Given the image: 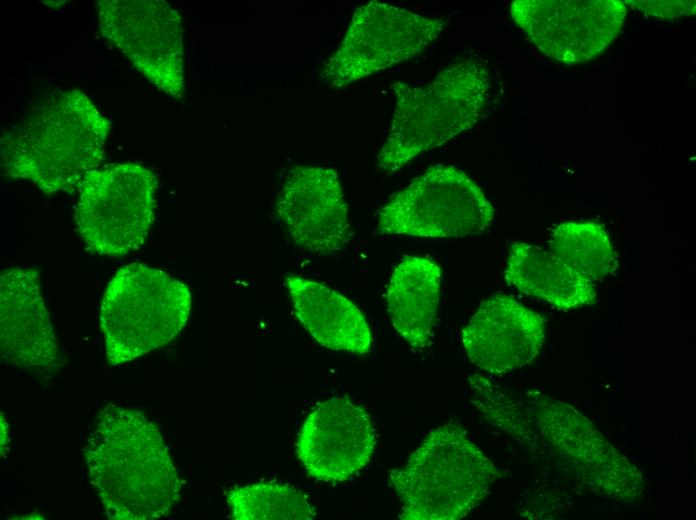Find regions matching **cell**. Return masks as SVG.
Segmentation results:
<instances>
[{
  "instance_id": "6da1fadb",
  "label": "cell",
  "mask_w": 696,
  "mask_h": 520,
  "mask_svg": "<svg viewBox=\"0 0 696 520\" xmlns=\"http://www.w3.org/2000/svg\"><path fill=\"white\" fill-rule=\"evenodd\" d=\"M90 482L111 520L167 516L181 481L157 426L142 412L106 405L84 446Z\"/></svg>"
},
{
  "instance_id": "7a4b0ae2",
  "label": "cell",
  "mask_w": 696,
  "mask_h": 520,
  "mask_svg": "<svg viewBox=\"0 0 696 520\" xmlns=\"http://www.w3.org/2000/svg\"><path fill=\"white\" fill-rule=\"evenodd\" d=\"M471 392L488 422L511 436L542 440L596 493L624 501L641 495L642 473L570 405L532 391L512 394L483 376Z\"/></svg>"
},
{
  "instance_id": "3957f363",
  "label": "cell",
  "mask_w": 696,
  "mask_h": 520,
  "mask_svg": "<svg viewBox=\"0 0 696 520\" xmlns=\"http://www.w3.org/2000/svg\"><path fill=\"white\" fill-rule=\"evenodd\" d=\"M109 130L108 119L82 91L57 90L2 135V170L46 194L72 193L99 167Z\"/></svg>"
},
{
  "instance_id": "277c9868",
  "label": "cell",
  "mask_w": 696,
  "mask_h": 520,
  "mask_svg": "<svg viewBox=\"0 0 696 520\" xmlns=\"http://www.w3.org/2000/svg\"><path fill=\"white\" fill-rule=\"evenodd\" d=\"M391 88L395 109L377 158L378 168L387 173L474 126L486 103L490 79L483 63L464 58L426 85L398 81Z\"/></svg>"
},
{
  "instance_id": "5b68a950",
  "label": "cell",
  "mask_w": 696,
  "mask_h": 520,
  "mask_svg": "<svg viewBox=\"0 0 696 520\" xmlns=\"http://www.w3.org/2000/svg\"><path fill=\"white\" fill-rule=\"evenodd\" d=\"M498 477L466 431L450 422L432 430L389 482L403 520H458L487 496Z\"/></svg>"
},
{
  "instance_id": "8992f818",
  "label": "cell",
  "mask_w": 696,
  "mask_h": 520,
  "mask_svg": "<svg viewBox=\"0 0 696 520\" xmlns=\"http://www.w3.org/2000/svg\"><path fill=\"white\" fill-rule=\"evenodd\" d=\"M191 310L189 288L142 263L117 271L102 297L100 326L110 365L127 363L174 339Z\"/></svg>"
},
{
  "instance_id": "52a82bcc",
  "label": "cell",
  "mask_w": 696,
  "mask_h": 520,
  "mask_svg": "<svg viewBox=\"0 0 696 520\" xmlns=\"http://www.w3.org/2000/svg\"><path fill=\"white\" fill-rule=\"evenodd\" d=\"M156 176L135 163L111 164L85 175L74 218L87 247L122 256L146 241L155 211Z\"/></svg>"
},
{
  "instance_id": "ba28073f",
  "label": "cell",
  "mask_w": 696,
  "mask_h": 520,
  "mask_svg": "<svg viewBox=\"0 0 696 520\" xmlns=\"http://www.w3.org/2000/svg\"><path fill=\"white\" fill-rule=\"evenodd\" d=\"M494 208L462 170L435 165L395 193L377 213L380 234L425 238L477 235L493 222Z\"/></svg>"
},
{
  "instance_id": "9c48e42d",
  "label": "cell",
  "mask_w": 696,
  "mask_h": 520,
  "mask_svg": "<svg viewBox=\"0 0 696 520\" xmlns=\"http://www.w3.org/2000/svg\"><path fill=\"white\" fill-rule=\"evenodd\" d=\"M445 26L442 18L370 1L354 11L343 40L322 66L320 76L331 87L347 86L413 58Z\"/></svg>"
},
{
  "instance_id": "30bf717a",
  "label": "cell",
  "mask_w": 696,
  "mask_h": 520,
  "mask_svg": "<svg viewBox=\"0 0 696 520\" xmlns=\"http://www.w3.org/2000/svg\"><path fill=\"white\" fill-rule=\"evenodd\" d=\"M99 29L160 91L185 94L183 25L179 12L162 0H98Z\"/></svg>"
},
{
  "instance_id": "8fae6325",
  "label": "cell",
  "mask_w": 696,
  "mask_h": 520,
  "mask_svg": "<svg viewBox=\"0 0 696 520\" xmlns=\"http://www.w3.org/2000/svg\"><path fill=\"white\" fill-rule=\"evenodd\" d=\"M622 0H516L514 22L548 58L566 65L587 63L619 34L626 18Z\"/></svg>"
},
{
  "instance_id": "7c38bea8",
  "label": "cell",
  "mask_w": 696,
  "mask_h": 520,
  "mask_svg": "<svg viewBox=\"0 0 696 520\" xmlns=\"http://www.w3.org/2000/svg\"><path fill=\"white\" fill-rule=\"evenodd\" d=\"M376 433L369 414L348 398L317 403L302 424L296 455L312 478L345 482L371 460Z\"/></svg>"
},
{
  "instance_id": "4fadbf2b",
  "label": "cell",
  "mask_w": 696,
  "mask_h": 520,
  "mask_svg": "<svg viewBox=\"0 0 696 520\" xmlns=\"http://www.w3.org/2000/svg\"><path fill=\"white\" fill-rule=\"evenodd\" d=\"M275 213L294 243L308 252L333 254L349 242L348 208L333 169L291 168L278 193Z\"/></svg>"
},
{
  "instance_id": "5bb4252c",
  "label": "cell",
  "mask_w": 696,
  "mask_h": 520,
  "mask_svg": "<svg viewBox=\"0 0 696 520\" xmlns=\"http://www.w3.org/2000/svg\"><path fill=\"white\" fill-rule=\"evenodd\" d=\"M0 350L3 362L49 379L64 364L39 272L11 268L0 275Z\"/></svg>"
},
{
  "instance_id": "9a60e30c",
  "label": "cell",
  "mask_w": 696,
  "mask_h": 520,
  "mask_svg": "<svg viewBox=\"0 0 696 520\" xmlns=\"http://www.w3.org/2000/svg\"><path fill=\"white\" fill-rule=\"evenodd\" d=\"M545 336L542 316L502 293L484 300L461 332L470 362L492 375L531 364Z\"/></svg>"
},
{
  "instance_id": "2e32d148",
  "label": "cell",
  "mask_w": 696,
  "mask_h": 520,
  "mask_svg": "<svg viewBox=\"0 0 696 520\" xmlns=\"http://www.w3.org/2000/svg\"><path fill=\"white\" fill-rule=\"evenodd\" d=\"M285 285L297 318L316 342L351 354L370 351L369 325L351 300L323 283L295 274L287 275Z\"/></svg>"
},
{
  "instance_id": "e0dca14e",
  "label": "cell",
  "mask_w": 696,
  "mask_h": 520,
  "mask_svg": "<svg viewBox=\"0 0 696 520\" xmlns=\"http://www.w3.org/2000/svg\"><path fill=\"white\" fill-rule=\"evenodd\" d=\"M506 282L520 292L560 310L597 302L595 283L540 246L513 242L509 247Z\"/></svg>"
},
{
  "instance_id": "ac0fdd59",
  "label": "cell",
  "mask_w": 696,
  "mask_h": 520,
  "mask_svg": "<svg viewBox=\"0 0 696 520\" xmlns=\"http://www.w3.org/2000/svg\"><path fill=\"white\" fill-rule=\"evenodd\" d=\"M440 285V267L417 256L404 258L389 280L386 302L390 320L397 333L415 349H424L430 343Z\"/></svg>"
},
{
  "instance_id": "d6986e66",
  "label": "cell",
  "mask_w": 696,
  "mask_h": 520,
  "mask_svg": "<svg viewBox=\"0 0 696 520\" xmlns=\"http://www.w3.org/2000/svg\"><path fill=\"white\" fill-rule=\"evenodd\" d=\"M550 251L594 283L614 274L618 258L610 236L596 221H568L557 225L549 239Z\"/></svg>"
},
{
  "instance_id": "ffe728a7",
  "label": "cell",
  "mask_w": 696,
  "mask_h": 520,
  "mask_svg": "<svg viewBox=\"0 0 696 520\" xmlns=\"http://www.w3.org/2000/svg\"><path fill=\"white\" fill-rule=\"evenodd\" d=\"M234 520H311L315 508L294 486L276 481L236 486L226 494Z\"/></svg>"
},
{
  "instance_id": "44dd1931",
  "label": "cell",
  "mask_w": 696,
  "mask_h": 520,
  "mask_svg": "<svg viewBox=\"0 0 696 520\" xmlns=\"http://www.w3.org/2000/svg\"><path fill=\"white\" fill-rule=\"evenodd\" d=\"M632 8L644 11L650 15L661 18H677L680 16H690L695 14V1L693 0H673V1H646L629 0L625 1Z\"/></svg>"
}]
</instances>
